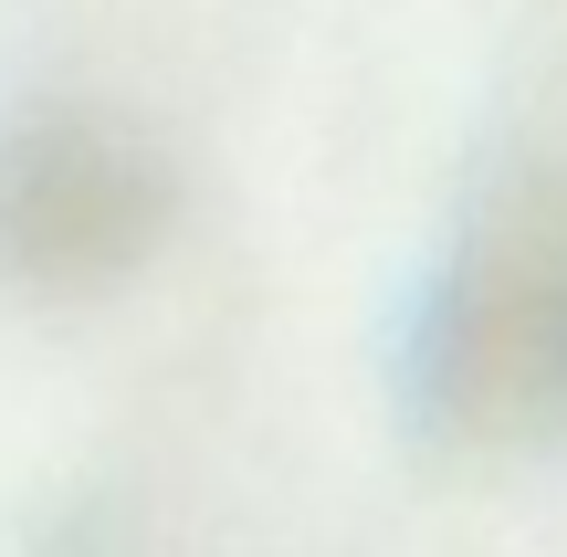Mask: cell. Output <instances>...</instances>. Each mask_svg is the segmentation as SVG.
I'll list each match as a JSON object with an SVG mask.
<instances>
[{"mask_svg": "<svg viewBox=\"0 0 567 557\" xmlns=\"http://www.w3.org/2000/svg\"><path fill=\"white\" fill-rule=\"evenodd\" d=\"M463 411H557L567 390V243H505L463 274L442 327Z\"/></svg>", "mask_w": 567, "mask_h": 557, "instance_id": "6da1fadb", "label": "cell"}]
</instances>
